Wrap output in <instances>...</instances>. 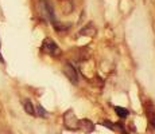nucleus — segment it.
Listing matches in <instances>:
<instances>
[{"label":"nucleus","mask_w":155,"mask_h":134,"mask_svg":"<svg viewBox=\"0 0 155 134\" xmlns=\"http://www.w3.org/2000/svg\"><path fill=\"white\" fill-rule=\"evenodd\" d=\"M39 12L42 15L43 19H46L47 22H50L51 24H57V20L54 16V7L49 0H42L39 3Z\"/></svg>","instance_id":"f257e3e1"},{"label":"nucleus","mask_w":155,"mask_h":134,"mask_svg":"<svg viewBox=\"0 0 155 134\" xmlns=\"http://www.w3.org/2000/svg\"><path fill=\"white\" fill-rule=\"evenodd\" d=\"M42 51L45 54H47V55H53V56H57L61 54V50H59V47L57 46V43L53 39H50V38H46V39L43 40L42 43Z\"/></svg>","instance_id":"f03ea898"},{"label":"nucleus","mask_w":155,"mask_h":134,"mask_svg":"<svg viewBox=\"0 0 155 134\" xmlns=\"http://www.w3.org/2000/svg\"><path fill=\"white\" fill-rule=\"evenodd\" d=\"M78 118L76 117L73 110H68L64 114V125L69 130H77L78 129Z\"/></svg>","instance_id":"7ed1b4c3"},{"label":"nucleus","mask_w":155,"mask_h":134,"mask_svg":"<svg viewBox=\"0 0 155 134\" xmlns=\"http://www.w3.org/2000/svg\"><path fill=\"white\" fill-rule=\"evenodd\" d=\"M64 73H65V75L68 76V79H69L71 83H74V85H76V83L78 82V75H77V71H76V68L71 66V63H65Z\"/></svg>","instance_id":"20e7f679"},{"label":"nucleus","mask_w":155,"mask_h":134,"mask_svg":"<svg viewBox=\"0 0 155 134\" xmlns=\"http://www.w3.org/2000/svg\"><path fill=\"white\" fill-rule=\"evenodd\" d=\"M144 110H146V117H147L148 122H150L151 126L155 129V107L153 106V103L151 102H147L146 103Z\"/></svg>","instance_id":"39448f33"},{"label":"nucleus","mask_w":155,"mask_h":134,"mask_svg":"<svg viewBox=\"0 0 155 134\" xmlns=\"http://www.w3.org/2000/svg\"><path fill=\"white\" fill-rule=\"evenodd\" d=\"M78 127H81V129L84 130L85 133H92L96 126H94V123L91 120H88V118H84V120L78 121Z\"/></svg>","instance_id":"423d86ee"},{"label":"nucleus","mask_w":155,"mask_h":134,"mask_svg":"<svg viewBox=\"0 0 155 134\" xmlns=\"http://www.w3.org/2000/svg\"><path fill=\"white\" fill-rule=\"evenodd\" d=\"M115 109V113L119 115V118H126L128 115V110L126 107H120V106H115L113 107Z\"/></svg>","instance_id":"0eeeda50"},{"label":"nucleus","mask_w":155,"mask_h":134,"mask_svg":"<svg viewBox=\"0 0 155 134\" xmlns=\"http://www.w3.org/2000/svg\"><path fill=\"white\" fill-rule=\"evenodd\" d=\"M23 105H25V111L27 113V114H30V115H34V114H35V109H34V106H32L31 101L26 99Z\"/></svg>","instance_id":"6e6552de"},{"label":"nucleus","mask_w":155,"mask_h":134,"mask_svg":"<svg viewBox=\"0 0 155 134\" xmlns=\"http://www.w3.org/2000/svg\"><path fill=\"white\" fill-rule=\"evenodd\" d=\"M35 109H37V113H38V115H39L41 118H45V117L47 115V111H46V110H45L41 105H38L37 107H35Z\"/></svg>","instance_id":"1a4fd4ad"},{"label":"nucleus","mask_w":155,"mask_h":134,"mask_svg":"<svg viewBox=\"0 0 155 134\" xmlns=\"http://www.w3.org/2000/svg\"><path fill=\"white\" fill-rule=\"evenodd\" d=\"M101 125H103V126H107L109 130H113V132H115V123H113V122H111V121H101Z\"/></svg>","instance_id":"9d476101"},{"label":"nucleus","mask_w":155,"mask_h":134,"mask_svg":"<svg viewBox=\"0 0 155 134\" xmlns=\"http://www.w3.org/2000/svg\"><path fill=\"white\" fill-rule=\"evenodd\" d=\"M0 61H2V62H3V58H2V55H0Z\"/></svg>","instance_id":"9b49d317"},{"label":"nucleus","mask_w":155,"mask_h":134,"mask_svg":"<svg viewBox=\"0 0 155 134\" xmlns=\"http://www.w3.org/2000/svg\"><path fill=\"white\" fill-rule=\"evenodd\" d=\"M126 134H128V133H126Z\"/></svg>","instance_id":"f8f14e48"}]
</instances>
